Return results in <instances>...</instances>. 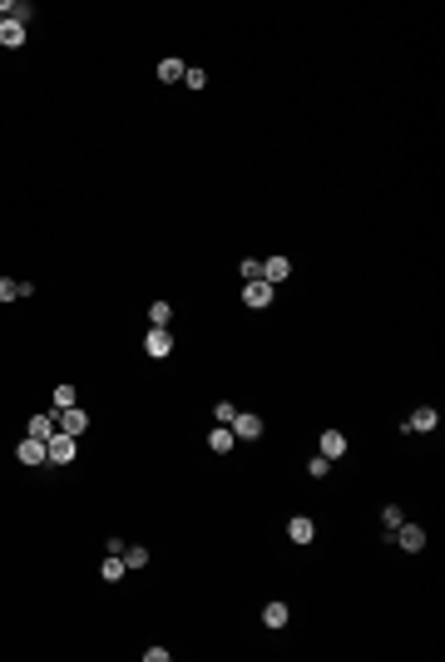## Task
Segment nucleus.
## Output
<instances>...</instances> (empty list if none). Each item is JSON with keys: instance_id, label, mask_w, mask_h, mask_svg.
I'll list each match as a JSON object with an SVG mask.
<instances>
[{"instance_id": "f257e3e1", "label": "nucleus", "mask_w": 445, "mask_h": 662, "mask_svg": "<svg viewBox=\"0 0 445 662\" xmlns=\"http://www.w3.org/2000/svg\"><path fill=\"white\" fill-rule=\"evenodd\" d=\"M75 450H80V440H75V435H65V430H54V435L45 440V460H50V465H70V460H75Z\"/></svg>"}, {"instance_id": "f03ea898", "label": "nucleus", "mask_w": 445, "mask_h": 662, "mask_svg": "<svg viewBox=\"0 0 445 662\" xmlns=\"http://www.w3.org/2000/svg\"><path fill=\"white\" fill-rule=\"evenodd\" d=\"M435 425H440V410H435V406H416V410L406 415V425H401V430H411V435H425V430H435Z\"/></svg>"}, {"instance_id": "7ed1b4c3", "label": "nucleus", "mask_w": 445, "mask_h": 662, "mask_svg": "<svg viewBox=\"0 0 445 662\" xmlns=\"http://www.w3.org/2000/svg\"><path fill=\"white\" fill-rule=\"evenodd\" d=\"M144 351H149L153 361H163V356L174 351V331H169V326H153L149 337H144Z\"/></svg>"}, {"instance_id": "20e7f679", "label": "nucleus", "mask_w": 445, "mask_h": 662, "mask_svg": "<svg viewBox=\"0 0 445 662\" xmlns=\"http://www.w3.org/2000/svg\"><path fill=\"white\" fill-rule=\"evenodd\" d=\"M228 430H233L238 440H257V435H262V415H257V410H238Z\"/></svg>"}, {"instance_id": "39448f33", "label": "nucleus", "mask_w": 445, "mask_h": 662, "mask_svg": "<svg viewBox=\"0 0 445 662\" xmlns=\"http://www.w3.org/2000/svg\"><path fill=\"white\" fill-rule=\"evenodd\" d=\"M54 425H60L65 435H75V440H80V435L89 430V410H80V406H70V410H60V420H54Z\"/></svg>"}, {"instance_id": "423d86ee", "label": "nucleus", "mask_w": 445, "mask_h": 662, "mask_svg": "<svg viewBox=\"0 0 445 662\" xmlns=\"http://www.w3.org/2000/svg\"><path fill=\"white\" fill-rule=\"evenodd\" d=\"M272 292H277V287H272V282H262V277H257V282H243V302H248L252 311H262V307L272 302Z\"/></svg>"}, {"instance_id": "0eeeda50", "label": "nucleus", "mask_w": 445, "mask_h": 662, "mask_svg": "<svg viewBox=\"0 0 445 662\" xmlns=\"http://www.w3.org/2000/svg\"><path fill=\"white\" fill-rule=\"evenodd\" d=\"M287 277H292V262H287V257H267V262H262V282L282 287Z\"/></svg>"}, {"instance_id": "6e6552de", "label": "nucleus", "mask_w": 445, "mask_h": 662, "mask_svg": "<svg viewBox=\"0 0 445 662\" xmlns=\"http://www.w3.org/2000/svg\"><path fill=\"white\" fill-rule=\"evenodd\" d=\"M396 544L406 548V554H416V548H425V529H416V524H396Z\"/></svg>"}, {"instance_id": "1a4fd4ad", "label": "nucleus", "mask_w": 445, "mask_h": 662, "mask_svg": "<svg viewBox=\"0 0 445 662\" xmlns=\"http://www.w3.org/2000/svg\"><path fill=\"white\" fill-rule=\"evenodd\" d=\"M287 539H292V544H312V539H317V524H312L307 514H292V519H287Z\"/></svg>"}, {"instance_id": "9d476101", "label": "nucleus", "mask_w": 445, "mask_h": 662, "mask_svg": "<svg viewBox=\"0 0 445 662\" xmlns=\"http://www.w3.org/2000/svg\"><path fill=\"white\" fill-rule=\"evenodd\" d=\"M322 455L326 460H342L347 455V435L342 430H322Z\"/></svg>"}, {"instance_id": "9b49d317", "label": "nucleus", "mask_w": 445, "mask_h": 662, "mask_svg": "<svg viewBox=\"0 0 445 662\" xmlns=\"http://www.w3.org/2000/svg\"><path fill=\"white\" fill-rule=\"evenodd\" d=\"M233 445H238V435H233V430H228V425H218V430H213V435H208V450H213V455H228V450H233Z\"/></svg>"}, {"instance_id": "f8f14e48", "label": "nucleus", "mask_w": 445, "mask_h": 662, "mask_svg": "<svg viewBox=\"0 0 445 662\" xmlns=\"http://www.w3.org/2000/svg\"><path fill=\"white\" fill-rule=\"evenodd\" d=\"M287 618H292V608H287V603H267V608H262V623L277 633V628H287Z\"/></svg>"}, {"instance_id": "ddd939ff", "label": "nucleus", "mask_w": 445, "mask_h": 662, "mask_svg": "<svg viewBox=\"0 0 445 662\" xmlns=\"http://www.w3.org/2000/svg\"><path fill=\"white\" fill-rule=\"evenodd\" d=\"M54 430H60V425H54V415H45V410H40V415H30V440H40V445H45Z\"/></svg>"}, {"instance_id": "4468645a", "label": "nucleus", "mask_w": 445, "mask_h": 662, "mask_svg": "<svg viewBox=\"0 0 445 662\" xmlns=\"http://www.w3.org/2000/svg\"><path fill=\"white\" fill-rule=\"evenodd\" d=\"M183 75H188L183 60H174V54H169V60H158V79H163V84H179Z\"/></svg>"}, {"instance_id": "2eb2a0df", "label": "nucleus", "mask_w": 445, "mask_h": 662, "mask_svg": "<svg viewBox=\"0 0 445 662\" xmlns=\"http://www.w3.org/2000/svg\"><path fill=\"white\" fill-rule=\"evenodd\" d=\"M15 455H20V465H40V460H45V445H40V440H30V435H25L20 445H15Z\"/></svg>"}, {"instance_id": "dca6fc26", "label": "nucleus", "mask_w": 445, "mask_h": 662, "mask_svg": "<svg viewBox=\"0 0 445 662\" xmlns=\"http://www.w3.org/2000/svg\"><path fill=\"white\" fill-rule=\"evenodd\" d=\"M124 574H129V569H124V559H119V554H109V559L99 564V578H104V583H119Z\"/></svg>"}, {"instance_id": "f3484780", "label": "nucleus", "mask_w": 445, "mask_h": 662, "mask_svg": "<svg viewBox=\"0 0 445 662\" xmlns=\"http://www.w3.org/2000/svg\"><path fill=\"white\" fill-rule=\"evenodd\" d=\"M50 401H54V410H70V406H80V396H75V385H70V380H60V385H54V396H50Z\"/></svg>"}, {"instance_id": "a211bd4d", "label": "nucleus", "mask_w": 445, "mask_h": 662, "mask_svg": "<svg viewBox=\"0 0 445 662\" xmlns=\"http://www.w3.org/2000/svg\"><path fill=\"white\" fill-rule=\"evenodd\" d=\"M0 45H25V25L6 20V25H0Z\"/></svg>"}, {"instance_id": "6ab92c4d", "label": "nucleus", "mask_w": 445, "mask_h": 662, "mask_svg": "<svg viewBox=\"0 0 445 662\" xmlns=\"http://www.w3.org/2000/svg\"><path fill=\"white\" fill-rule=\"evenodd\" d=\"M149 321H153V326H169V321H174V307H169V302H153V307H149Z\"/></svg>"}, {"instance_id": "aec40b11", "label": "nucleus", "mask_w": 445, "mask_h": 662, "mask_svg": "<svg viewBox=\"0 0 445 662\" xmlns=\"http://www.w3.org/2000/svg\"><path fill=\"white\" fill-rule=\"evenodd\" d=\"M144 564H149V548L129 544V548H124V569H144Z\"/></svg>"}, {"instance_id": "412c9836", "label": "nucleus", "mask_w": 445, "mask_h": 662, "mask_svg": "<svg viewBox=\"0 0 445 662\" xmlns=\"http://www.w3.org/2000/svg\"><path fill=\"white\" fill-rule=\"evenodd\" d=\"M307 475H312V479H326V475H331V460H326V455H312V460H307Z\"/></svg>"}, {"instance_id": "4be33fe9", "label": "nucleus", "mask_w": 445, "mask_h": 662, "mask_svg": "<svg viewBox=\"0 0 445 662\" xmlns=\"http://www.w3.org/2000/svg\"><path fill=\"white\" fill-rule=\"evenodd\" d=\"M233 415H238L233 401H218V406H213V420H218V425H233Z\"/></svg>"}, {"instance_id": "5701e85b", "label": "nucleus", "mask_w": 445, "mask_h": 662, "mask_svg": "<svg viewBox=\"0 0 445 662\" xmlns=\"http://www.w3.org/2000/svg\"><path fill=\"white\" fill-rule=\"evenodd\" d=\"M15 297H25V292H20V282H10V277H0V302H15Z\"/></svg>"}, {"instance_id": "b1692460", "label": "nucleus", "mask_w": 445, "mask_h": 662, "mask_svg": "<svg viewBox=\"0 0 445 662\" xmlns=\"http://www.w3.org/2000/svg\"><path fill=\"white\" fill-rule=\"evenodd\" d=\"M257 277H262V262L248 257V262H243V282H257Z\"/></svg>"}, {"instance_id": "393cba45", "label": "nucleus", "mask_w": 445, "mask_h": 662, "mask_svg": "<svg viewBox=\"0 0 445 662\" xmlns=\"http://www.w3.org/2000/svg\"><path fill=\"white\" fill-rule=\"evenodd\" d=\"M183 84H188V89H203V84H208V75H203V70H188V75H183Z\"/></svg>"}, {"instance_id": "a878e982", "label": "nucleus", "mask_w": 445, "mask_h": 662, "mask_svg": "<svg viewBox=\"0 0 445 662\" xmlns=\"http://www.w3.org/2000/svg\"><path fill=\"white\" fill-rule=\"evenodd\" d=\"M381 519H386V529H396V524H401V509H396V505H386V509H381Z\"/></svg>"}, {"instance_id": "bb28decb", "label": "nucleus", "mask_w": 445, "mask_h": 662, "mask_svg": "<svg viewBox=\"0 0 445 662\" xmlns=\"http://www.w3.org/2000/svg\"><path fill=\"white\" fill-rule=\"evenodd\" d=\"M144 662H169V647H144Z\"/></svg>"}, {"instance_id": "cd10ccee", "label": "nucleus", "mask_w": 445, "mask_h": 662, "mask_svg": "<svg viewBox=\"0 0 445 662\" xmlns=\"http://www.w3.org/2000/svg\"><path fill=\"white\" fill-rule=\"evenodd\" d=\"M0 25H6V10H0Z\"/></svg>"}]
</instances>
